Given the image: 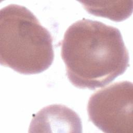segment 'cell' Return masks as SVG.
<instances>
[{
  "label": "cell",
  "mask_w": 133,
  "mask_h": 133,
  "mask_svg": "<svg viewBox=\"0 0 133 133\" xmlns=\"http://www.w3.org/2000/svg\"><path fill=\"white\" fill-rule=\"evenodd\" d=\"M61 47L67 77L79 88L103 87L129 66L128 51L119 30L96 20L83 19L71 24Z\"/></svg>",
  "instance_id": "1"
},
{
  "label": "cell",
  "mask_w": 133,
  "mask_h": 133,
  "mask_svg": "<svg viewBox=\"0 0 133 133\" xmlns=\"http://www.w3.org/2000/svg\"><path fill=\"white\" fill-rule=\"evenodd\" d=\"M53 39L27 8L10 4L0 11V61L23 74H38L52 63Z\"/></svg>",
  "instance_id": "2"
},
{
  "label": "cell",
  "mask_w": 133,
  "mask_h": 133,
  "mask_svg": "<svg viewBox=\"0 0 133 133\" xmlns=\"http://www.w3.org/2000/svg\"><path fill=\"white\" fill-rule=\"evenodd\" d=\"M132 84L115 83L94 93L87 111L89 120L106 133L132 132Z\"/></svg>",
  "instance_id": "3"
},
{
  "label": "cell",
  "mask_w": 133,
  "mask_h": 133,
  "mask_svg": "<svg viewBox=\"0 0 133 133\" xmlns=\"http://www.w3.org/2000/svg\"><path fill=\"white\" fill-rule=\"evenodd\" d=\"M30 132H44L47 129L56 131L82 132V122L73 110L61 104H52L44 107L36 113L29 127Z\"/></svg>",
  "instance_id": "4"
},
{
  "label": "cell",
  "mask_w": 133,
  "mask_h": 133,
  "mask_svg": "<svg viewBox=\"0 0 133 133\" xmlns=\"http://www.w3.org/2000/svg\"><path fill=\"white\" fill-rule=\"evenodd\" d=\"M90 14L108 18L114 21H122L132 14V1L81 2Z\"/></svg>",
  "instance_id": "5"
}]
</instances>
